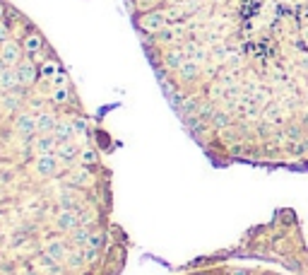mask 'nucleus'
I'll return each instance as SVG.
<instances>
[{"instance_id": "nucleus-1", "label": "nucleus", "mask_w": 308, "mask_h": 275, "mask_svg": "<svg viewBox=\"0 0 308 275\" xmlns=\"http://www.w3.org/2000/svg\"><path fill=\"white\" fill-rule=\"evenodd\" d=\"M111 152L53 44L0 0V275H121Z\"/></svg>"}, {"instance_id": "nucleus-2", "label": "nucleus", "mask_w": 308, "mask_h": 275, "mask_svg": "<svg viewBox=\"0 0 308 275\" xmlns=\"http://www.w3.org/2000/svg\"><path fill=\"white\" fill-rule=\"evenodd\" d=\"M183 275H272V273H255L248 268H207V271H190Z\"/></svg>"}, {"instance_id": "nucleus-3", "label": "nucleus", "mask_w": 308, "mask_h": 275, "mask_svg": "<svg viewBox=\"0 0 308 275\" xmlns=\"http://www.w3.org/2000/svg\"><path fill=\"white\" fill-rule=\"evenodd\" d=\"M284 133H287V142H289V140H301V138H304V126H296V123H287Z\"/></svg>"}]
</instances>
